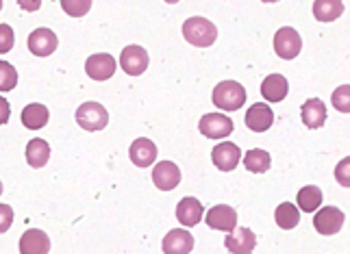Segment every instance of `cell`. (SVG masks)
<instances>
[{
    "instance_id": "obj_1",
    "label": "cell",
    "mask_w": 350,
    "mask_h": 254,
    "mask_svg": "<svg viewBox=\"0 0 350 254\" xmlns=\"http://www.w3.org/2000/svg\"><path fill=\"white\" fill-rule=\"evenodd\" d=\"M183 35L191 46L198 48H209L215 40H218V29L215 24L209 22L207 18H187L183 24Z\"/></svg>"
},
{
    "instance_id": "obj_2",
    "label": "cell",
    "mask_w": 350,
    "mask_h": 254,
    "mask_svg": "<svg viewBox=\"0 0 350 254\" xmlns=\"http://www.w3.org/2000/svg\"><path fill=\"white\" fill-rule=\"evenodd\" d=\"M246 102V89L237 81H222L213 89V104L222 111H239Z\"/></svg>"
},
{
    "instance_id": "obj_3",
    "label": "cell",
    "mask_w": 350,
    "mask_h": 254,
    "mask_svg": "<svg viewBox=\"0 0 350 254\" xmlns=\"http://www.w3.org/2000/svg\"><path fill=\"white\" fill-rule=\"evenodd\" d=\"M77 122L81 128H85L90 132L94 130H103L109 124V113L100 102H83L77 109Z\"/></svg>"
},
{
    "instance_id": "obj_4",
    "label": "cell",
    "mask_w": 350,
    "mask_h": 254,
    "mask_svg": "<svg viewBox=\"0 0 350 254\" xmlns=\"http://www.w3.org/2000/svg\"><path fill=\"white\" fill-rule=\"evenodd\" d=\"M300 51H303V40H300V35L296 29L292 27H283L276 31L274 35V53L279 55L281 59H285V61H289V59H296L300 55Z\"/></svg>"
},
{
    "instance_id": "obj_5",
    "label": "cell",
    "mask_w": 350,
    "mask_h": 254,
    "mask_svg": "<svg viewBox=\"0 0 350 254\" xmlns=\"http://www.w3.org/2000/svg\"><path fill=\"white\" fill-rule=\"evenodd\" d=\"M198 128H200L202 135L209 137V139H224L233 132L235 124H233L231 117H226L222 113H207V115L200 117Z\"/></svg>"
},
{
    "instance_id": "obj_6",
    "label": "cell",
    "mask_w": 350,
    "mask_h": 254,
    "mask_svg": "<svg viewBox=\"0 0 350 254\" xmlns=\"http://www.w3.org/2000/svg\"><path fill=\"white\" fill-rule=\"evenodd\" d=\"M120 66H122V70L129 76H139L148 68V53L144 51L142 46L131 44L124 48L122 55H120Z\"/></svg>"
},
{
    "instance_id": "obj_7",
    "label": "cell",
    "mask_w": 350,
    "mask_h": 254,
    "mask_svg": "<svg viewBox=\"0 0 350 254\" xmlns=\"http://www.w3.org/2000/svg\"><path fill=\"white\" fill-rule=\"evenodd\" d=\"M346 222V215L342 209L337 207H327V209H320L313 217V226L320 235H335L342 231V226Z\"/></svg>"
},
{
    "instance_id": "obj_8",
    "label": "cell",
    "mask_w": 350,
    "mask_h": 254,
    "mask_svg": "<svg viewBox=\"0 0 350 254\" xmlns=\"http://www.w3.org/2000/svg\"><path fill=\"white\" fill-rule=\"evenodd\" d=\"M211 161L222 172H233L241 161V150L231 141H222L211 150Z\"/></svg>"
},
{
    "instance_id": "obj_9",
    "label": "cell",
    "mask_w": 350,
    "mask_h": 254,
    "mask_svg": "<svg viewBox=\"0 0 350 254\" xmlns=\"http://www.w3.org/2000/svg\"><path fill=\"white\" fill-rule=\"evenodd\" d=\"M59 46V40L57 35L51 31V29H35L31 35H29V51L35 55V57H48L57 51Z\"/></svg>"
},
{
    "instance_id": "obj_10",
    "label": "cell",
    "mask_w": 350,
    "mask_h": 254,
    "mask_svg": "<svg viewBox=\"0 0 350 254\" xmlns=\"http://www.w3.org/2000/svg\"><path fill=\"white\" fill-rule=\"evenodd\" d=\"M224 246L233 254H248L255 250L257 237L250 228H233V231H228V235L224 239Z\"/></svg>"
},
{
    "instance_id": "obj_11",
    "label": "cell",
    "mask_w": 350,
    "mask_h": 254,
    "mask_svg": "<svg viewBox=\"0 0 350 254\" xmlns=\"http://www.w3.org/2000/svg\"><path fill=\"white\" fill-rule=\"evenodd\" d=\"M152 183L161 191H172L180 183V169L172 161H159L152 169Z\"/></svg>"
},
{
    "instance_id": "obj_12",
    "label": "cell",
    "mask_w": 350,
    "mask_h": 254,
    "mask_svg": "<svg viewBox=\"0 0 350 254\" xmlns=\"http://www.w3.org/2000/svg\"><path fill=\"white\" fill-rule=\"evenodd\" d=\"M85 72L88 76L94 81H107L116 74V59L111 55H92L85 61Z\"/></svg>"
},
{
    "instance_id": "obj_13",
    "label": "cell",
    "mask_w": 350,
    "mask_h": 254,
    "mask_svg": "<svg viewBox=\"0 0 350 254\" xmlns=\"http://www.w3.org/2000/svg\"><path fill=\"white\" fill-rule=\"evenodd\" d=\"M191 250H194V237L185 228H174L163 237L165 254H189Z\"/></svg>"
},
{
    "instance_id": "obj_14",
    "label": "cell",
    "mask_w": 350,
    "mask_h": 254,
    "mask_svg": "<svg viewBox=\"0 0 350 254\" xmlns=\"http://www.w3.org/2000/svg\"><path fill=\"white\" fill-rule=\"evenodd\" d=\"M207 226L215 228V231H233L237 226V211L228 204H218V207L209 209L207 213Z\"/></svg>"
},
{
    "instance_id": "obj_15",
    "label": "cell",
    "mask_w": 350,
    "mask_h": 254,
    "mask_svg": "<svg viewBox=\"0 0 350 254\" xmlns=\"http://www.w3.org/2000/svg\"><path fill=\"white\" fill-rule=\"evenodd\" d=\"M131 161L135 163L137 167H150L157 161V146L152 139L146 137H139L131 143V150H129Z\"/></svg>"
},
{
    "instance_id": "obj_16",
    "label": "cell",
    "mask_w": 350,
    "mask_h": 254,
    "mask_svg": "<svg viewBox=\"0 0 350 254\" xmlns=\"http://www.w3.org/2000/svg\"><path fill=\"white\" fill-rule=\"evenodd\" d=\"M20 252L22 254H48L51 252V237L44 231L31 228L20 237Z\"/></svg>"
},
{
    "instance_id": "obj_17",
    "label": "cell",
    "mask_w": 350,
    "mask_h": 254,
    "mask_svg": "<svg viewBox=\"0 0 350 254\" xmlns=\"http://www.w3.org/2000/svg\"><path fill=\"white\" fill-rule=\"evenodd\" d=\"M274 124V111L268 104H252L246 111V126L255 132H265Z\"/></svg>"
},
{
    "instance_id": "obj_18",
    "label": "cell",
    "mask_w": 350,
    "mask_h": 254,
    "mask_svg": "<svg viewBox=\"0 0 350 254\" xmlns=\"http://www.w3.org/2000/svg\"><path fill=\"white\" fill-rule=\"evenodd\" d=\"M289 94V83L283 74H270L261 83V96L268 102H281Z\"/></svg>"
},
{
    "instance_id": "obj_19",
    "label": "cell",
    "mask_w": 350,
    "mask_h": 254,
    "mask_svg": "<svg viewBox=\"0 0 350 254\" xmlns=\"http://www.w3.org/2000/svg\"><path fill=\"white\" fill-rule=\"evenodd\" d=\"M300 115H303L307 128H322L324 122H327V107L320 98H309L300 109Z\"/></svg>"
},
{
    "instance_id": "obj_20",
    "label": "cell",
    "mask_w": 350,
    "mask_h": 254,
    "mask_svg": "<svg viewBox=\"0 0 350 254\" xmlns=\"http://www.w3.org/2000/svg\"><path fill=\"white\" fill-rule=\"evenodd\" d=\"M202 213H204V209H202V204H200V200H196V198H183L178 204H176V217H178V222L183 224V226H196L200 220H202Z\"/></svg>"
},
{
    "instance_id": "obj_21",
    "label": "cell",
    "mask_w": 350,
    "mask_h": 254,
    "mask_svg": "<svg viewBox=\"0 0 350 254\" xmlns=\"http://www.w3.org/2000/svg\"><path fill=\"white\" fill-rule=\"evenodd\" d=\"M48 117H51V113H48V109L44 104H27L22 111V124L31 128V130H40L48 124Z\"/></svg>"
},
{
    "instance_id": "obj_22",
    "label": "cell",
    "mask_w": 350,
    "mask_h": 254,
    "mask_svg": "<svg viewBox=\"0 0 350 254\" xmlns=\"http://www.w3.org/2000/svg\"><path fill=\"white\" fill-rule=\"evenodd\" d=\"M344 14L342 0H316L313 3V16L320 22H333Z\"/></svg>"
},
{
    "instance_id": "obj_23",
    "label": "cell",
    "mask_w": 350,
    "mask_h": 254,
    "mask_svg": "<svg viewBox=\"0 0 350 254\" xmlns=\"http://www.w3.org/2000/svg\"><path fill=\"white\" fill-rule=\"evenodd\" d=\"M270 165H272V156L261 148H252L244 154V167L252 174H265Z\"/></svg>"
},
{
    "instance_id": "obj_24",
    "label": "cell",
    "mask_w": 350,
    "mask_h": 254,
    "mask_svg": "<svg viewBox=\"0 0 350 254\" xmlns=\"http://www.w3.org/2000/svg\"><path fill=\"white\" fill-rule=\"evenodd\" d=\"M51 159V146L44 139H31L27 146V161L31 167H44Z\"/></svg>"
},
{
    "instance_id": "obj_25",
    "label": "cell",
    "mask_w": 350,
    "mask_h": 254,
    "mask_svg": "<svg viewBox=\"0 0 350 254\" xmlns=\"http://www.w3.org/2000/svg\"><path fill=\"white\" fill-rule=\"evenodd\" d=\"M274 220L283 228V231H292V228H296L300 222V213L296 209V204H292V202L279 204V209L274 211Z\"/></svg>"
},
{
    "instance_id": "obj_26",
    "label": "cell",
    "mask_w": 350,
    "mask_h": 254,
    "mask_svg": "<svg viewBox=\"0 0 350 254\" xmlns=\"http://www.w3.org/2000/svg\"><path fill=\"white\" fill-rule=\"evenodd\" d=\"M322 204V191L316 185H307L298 191V209H303L305 213L318 211Z\"/></svg>"
},
{
    "instance_id": "obj_27",
    "label": "cell",
    "mask_w": 350,
    "mask_h": 254,
    "mask_svg": "<svg viewBox=\"0 0 350 254\" xmlns=\"http://www.w3.org/2000/svg\"><path fill=\"white\" fill-rule=\"evenodd\" d=\"M16 85H18V70L7 61H0V91H11Z\"/></svg>"
},
{
    "instance_id": "obj_28",
    "label": "cell",
    "mask_w": 350,
    "mask_h": 254,
    "mask_svg": "<svg viewBox=\"0 0 350 254\" xmlns=\"http://www.w3.org/2000/svg\"><path fill=\"white\" fill-rule=\"evenodd\" d=\"M70 18H83L92 9V0H59Z\"/></svg>"
},
{
    "instance_id": "obj_29",
    "label": "cell",
    "mask_w": 350,
    "mask_h": 254,
    "mask_svg": "<svg viewBox=\"0 0 350 254\" xmlns=\"http://www.w3.org/2000/svg\"><path fill=\"white\" fill-rule=\"evenodd\" d=\"M333 104L337 111L342 113H348L350 111V87L348 85H342V87H337L335 94H333Z\"/></svg>"
},
{
    "instance_id": "obj_30",
    "label": "cell",
    "mask_w": 350,
    "mask_h": 254,
    "mask_svg": "<svg viewBox=\"0 0 350 254\" xmlns=\"http://www.w3.org/2000/svg\"><path fill=\"white\" fill-rule=\"evenodd\" d=\"M16 44L14 29L9 24H0V53H9Z\"/></svg>"
},
{
    "instance_id": "obj_31",
    "label": "cell",
    "mask_w": 350,
    "mask_h": 254,
    "mask_svg": "<svg viewBox=\"0 0 350 254\" xmlns=\"http://www.w3.org/2000/svg\"><path fill=\"white\" fill-rule=\"evenodd\" d=\"M14 224V209L9 204H0V233H7Z\"/></svg>"
},
{
    "instance_id": "obj_32",
    "label": "cell",
    "mask_w": 350,
    "mask_h": 254,
    "mask_svg": "<svg viewBox=\"0 0 350 254\" xmlns=\"http://www.w3.org/2000/svg\"><path fill=\"white\" fill-rule=\"evenodd\" d=\"M16 3L22 11H29V14L40 11V7H42V0H16Z\"/></svg>"
},
{
    "instance_id": "obj_33",
    "label": "cell",
    "mask_w": 350,
    "mask_h": 254,
    "mask_svg": "<svg viewBox=\"0 0 350 254\" xmlns=\"http://www.w3.org/2000/svg\"><path fill=\"white\" fill-rule=\"evenodd\" d=\"M9 115H11V107L5 98H0V126L9 122Z\"/></svg>"
},
{
    "instance_id": "obj_34",
    "label": "cell",
    "mask_w": 350,
    "mask_h": 254,
    "mask_svg": "<svg viewBox=\"0 0 350 254\" xmlns=\"http://www.w3.org/2000/svg\"><path fill=\"white\" fill-rule=\"evenodd\" d=\"M348 165V161H342L340 163V167H337V180H340V183L344 185V187H348V176L344 174V167Z\"/></svg>"
},
{
    "instance_id": "obj_35",
    "label": "cell",
    "mask_w": 350,
    "mask_h": 254,
    "mask_svg": "<svg viewBox=\"0 0 350 254\" xmlns=\"http://www.w3.org/2000/svg\"><path fill=\"white\" fill-rule=\"evenodd\" d=\"M261 3H279V0H261Z\"/></svg>"
},
{
    "instance_id": "obj_36",
    "label": "cell",
    "mask_w": 350,
    "mask_h": 254,
    "mask_svg": "<svg viewBox=\"0 0 350 254\" xmlns=\"http://www.w3.org/2000/svg\"><path fill=\"white\" fill-rule=\"evenodd\" d=\"M165 3H170V5H174V3H178V0H165Z\"/></svg>"
},
{
    "instance_id": "obj_37",
    "label": "cell",
    "mask_w": 350,
    "mask_h": 254,
    "mask_svg": "<svg viewBox=\"0 0 350 254\" xmlns=\"http://www.w3.org/2000/svg\"><path fill=\"white\" fill-rule=\"evenodd\" d=\"M0 193H3V183H0Z\"/></svg>"
},
{
    "instance_id": "obj_38",
    "label": "cell",
    "mask_w": 350,
    "mask_h": 254,
    "mask_svg": "<svg viewBox=\"0 0 350 254\" xmlns=\"http://www.w3.org/2000/svg\"><path fill=\"white\" fill-rule=\"evenodd\" d=\"M0 9H3V0H0Z\"/></svg>"
}]
</instances>
